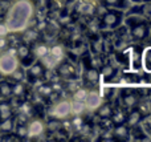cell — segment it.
I'll return each instance as SVG.
<instances>
[{
  "mask_svg": "<svg viewBox=\"0 0 151 142\" xmlns=\"http://www.w3.org/2000/svg\"><path fill=\"white\" fill-rule=\"evenodd\" d=\"M33 15L35 4L32 0H15L8 8L4 23L9 32L17 33L28 28Z\"/></svg>",
  "mask_w": 151,
  "mask_h": 142,
  "instance_id": "1",
  "label": "cell"
},
{
  "mask_svg": "<svg viewBox=\"0 0 151 142\" xmlns=\"http://www.w3.org/2000/svg\"><path fill=\"white\" fill-rule=\"evenodd\" d=\"M126 23V27L129 28V33L130 37L135 41H143L149 37L150 35V25L147 23L146 19H143L142 16L135 15L133 16H127V17L123 20Z\"/></svg>",
  "mask_w": 151,
  "mask_h": 142,
  "instance_id": "2",
  "label": "cell"
},
{
  "mask_svg": "<svg viewBox=\"0 0 151 142\" xmlns=\"http://www.w3.org/2000/svg\"><path fill=\"white\" fill-rule=\"evenodd\" d=\"M125 16L123 11L115 9V8H109V11L102 15L101 20L98 21L99 29H117L122 25Z\"/></svg>",
  "mask_w": 151,
  "mask_h": 142,
  "instance_id": "3",
  "label": "cell"
},
{
  "mask_svg": "<svg viewBox=\"0 0 151 142\" xmlns=\"http://www.w3.org/2000/svg\"><path fill=\"white\" fill-rule=\"evenodd\" d=\"M17 66H20V61L16 56V48H11L0 55V74L9 76Z\"/></svg>",
  "mask_w": 151,
  "mask_h": 142,
  "instance_id": "4",
  "label": "cell"
},
{
  "mask_svg": "<svg viewBox=\"0 0 151 142\" xmlns=\"http://www.w3.org/2000/svg\"><path fill=\"white\" fill-rule=\"evenodd\" d=\"M49 116L55 117V118H58V120H66L69 116H72L70 101L66 100V98L56 101V102L49 108Z\"/></svg>",
  "mask_w": 151,
  "mask_h": 142,
  "instance_id": "5",
  "label": "cell"
},
{
  "mask_svg": "<svg viewBox=\"0 0 151 142\" xmlns=\"http://www.w3.org/2000/svg\"><path fill=\"white\" fill-rule=\"evenodd\" d=\"M55 71H56V73H57V76L64 80H76L78 77L77 69H76L74 64H72V61L65 60V58L58 61Z\"/></svg>",
  "mask_w": 151,
  "mask_h": 142,
  "instance_id": "6",
  "label": "cell"
},
{
  "mask_svg": "<svg viewBox=\"0 0 151 142\" xmlns=\"http://www.w3.org/2000/svg\"><path fill=\"white\" fill-rule=\"evenodd\" d=\"M45 133V122L40 118H32L27 124V137L39 138Z\"/></svg>",
  "mask_w": 151,
  "mask_h": 142,
  "instance_id": "7",
  "label": "cell"
},
{
  "mask_svg": "<svg viewBox=\"0 0 151 142\" xmlns=\"http://www.w3.org/2000/svg\"><path fill=\"white\" fill-rule=\"evenodd\" d=\"M139 101H141V96H139V90L134 89H125L121 94V102L123 104V106L127 109L135 108L138 106Z\"/></svg>",
  "mask_w": 151,
  "mask_h": 142,
  "instance_id": "8",
  "label": "cell"
},
{
  "mask_svg": "<svg viewBox=\"0 0 151 142\" xmlns=\"http://www.w3.org/2000/svg\"><path fill=\"white\" fill-rule=\"evenodd\" d=\"M45 72L47 68L42 65V63L40 60H35L31 65L28 66V71H27V76L29 80L32 81H37V80H41L45 77Z\"/></svg>",
  "mask_w": 151,
  "mask_h": 142,
  "instance_id": "9",
  "label": "cell"
},
{
  "mask_svg": "<svg viewBox=\"0 0 151 142\" xmlns=\"http://www.w3.org/2000/svg\"><path fill=\"white\" fill-rule=\"evenodd\" d=\"M102 102H104V98H102L101 93H99L98 90H96V89L89 90V94L85 100L86 110L88 112H96Z\"/></svg>",
  "mask_w": 151,
  "mask_h": 142,
  "instance_id": "10",
  "label": "cell"
},
{
  "mask_svg": "<svg viewBox=\"0 0 151 142\" xmlns=\"http://www.w3.org/2000/svg\"><path fill=\"white\" fill-rule=\"evenodd\" d=\"M129 52V64L131 71H139L142 69V48L138 45H133Z\"/></svg>",
  "mask_w": 151,
  "mask_h": 142,
  "instance_id": "11",
  "label": "cell"
},
{
  "mask_svg": "<svg viewBox=\"0 0 151 142\" xmlns=\"http://www.w3.org/2000/svg\"><path fill=\"white\" fill-rule=\"evenodd\" d=\"M101 81V74L99 71L94 66H86L83 71V82L86 84V86H96Z\"/></svg>",
  "mask_w": 151,
  "mask_h": 142,
  "instance_id": "12",
  "label": "cell"
},
{
  "mask_svg": "<svg viewBox=\"0 0 151 142\" xmlns=\"http://www.w3.org/2000/svg\"><path fill=\"white\" fill-rule=\"evenodd\" d=\"M31 52H32V55L35 56L36 60H41L45 56L49 55V45L42 41H37L36 40V41H33L31 45Z\"/></svg>",
  "mask_w": 151,
  "mask_h": 142,
  "instance_id": "13",
  "label": "cell"
},
{
  "mask_svg": "<svg viewBox=\"0 0 151 142\" xmlns=\"http://www.w3.org/2000/svg\"><path fill=\"white\" fill-rule=\"evenodd\" d=\"M99 74H101V79L104 80L105 82H110L118 76V68L110 63L102 64V68H101Z\"/></svg>",
  "mask_w": 151,
  "mask_h": 142,
  "instance_id": "14",
  "label": "cell"
},
{
  "mask_svg": "<svg viewBox=\"0 0 151 142\" xmlns=\"http://www.w3.org/2000/svg\"><path fill=\"white\" fill-rule=\"evenodd\" d=\"M130 133H131V129L126 124L114 125V128L111 130L113 138H115L118 141H129L130 140Z\"/></svg>",
  "mask_w": 151,
  "mask_h": 142,
  "instance_id": "15",
  "label": "cell"
},
{
  "mask_svg": "<svg viewBox=\"0 0 151 142\" xmlns=\"http://www.w3.org/2000/svg\"><path fill=\"white\" fill-rule=\"evenodd\" d=\"M143 121V114L139 110L138 108H131V110L127 113V117H126V125L129 128H137L141 122Z\"/></svg>",
  "mask_w": 151,
  "mask_h": 142,
  "instance_id": "16",
  "label": "cell"
},
{
  "mask_svg": "<svg viewBox=\"0 0 151 142\" xmlns=\"http://www.w3.org/2000/svg\"><path fill=\"white\" fill-rule=\"evenodd\" d=\"M76 9L80 12V15L82 16H94L98 11V8L96 7V4H93L91 1H88V0H80L77 8Z\"/></svg>",
  "mask_w": 151,
  "mask_h": 142,
  "instance_id": "17",
  "label": "cell"
},
{
  "mask_svg": "<svg viewBox=\"0 0 151 142\" xmlns=\"http://www.w3.org/2000/svg\"><path fill=\"white\" fill-rule=\"evenodd\" d=\"M129 9H131L133 13H135V15L142 16L147 21H151V1H146L139 5H134V7H130Z\"/></svg>",
  "mask_w": 151,
  "mask_h": 142,
  "instance_id": "18",
  "label": "cell"
},
{
  "mask_svg": "<svg viewBox=\"0 0 151 142\" xmlns=\"http://www.w3.org/2000/svg\"><path fill=\"white\" fill-rule=\"evenodd\" d=\"M99 1L106 8H115L121 11H126L131 7V0H99Z\"/></svg>",
  "mask_w": 151,
  "mask_h": 142,
  "instance_id": "19",
  "label": "cell"
},
{
  "mask_svg": "<svg viewBox=\"0 0 151 142\" xmlns=\"http://www.w3.org/2000/svg\"><path fill=\"white\" fill-rule=\"evenodd\" d=\"M113 110H114V106L111 102H102L99 108L96 110V114L99 120H110Z\"/></svg>",
  "mask_w": 151,
  "mask_h": 142,
  "instance_id": "20",
  "label": "cell"
},
{
  "mask_svg": "<svg viewBox=\"0 0 151 142\" xmlns=\"http://www.w3.org/2000/svg\"><path fill=\"white\" fill-rule=\"evenodd\" d=\"M90 50L96 56H101L105 50V41L102 37L99 36H93L90 40Z\"/></svg>",
  "mask_w": 151,
  "mask_h": 142,
  "instance_id": "21",
  "label": "cell"
},
{
  "mask_svg": "<svg viewBox=\"0 0 151 142\" xmlns=\"http://www.w3.org/2000/svg\"><path fill=\"white\" fill-rule=\"evenodd\" d=\"M142 69L151 74V45L142 49Z\"/></svg>",
  "mask_w": 151,
  "mask_h": 142,
  "instance_id": "22",
  "label": "cell"
},
{
  "mask_svg": "<svg viewBox=\"0 0 151 142\" xmlns=\"http://www.w3.org/2000/svg\"><path fill=\"white\" fill-rule=\"evenodd\" d=\"M60 129H63V120L50 117V118L48 120V122L45 124V132H48V133L55 134V133L58 132Z\"/></svg>",
  "mask_w": 151,
  "mask_h": 142,
  "instance_id": "23",
  "label": "cell"
},
{
  "mask_svg": "<svg viewBox=\"0 0 151 142\" xmlns=\"http://www.w3.org/2000/svg\"><path fill=\"white\" fill-rule=\"evenodd\" d=\"M126 117L127 113L122 109H117V110H113L111 116H110V121L113 125H121V124H126Z\"/></svg>",
  "mask_w": 151,
  "mask_h": 142,
  "instance_id": "24",
  "label": "cell"
},
{
  "mask_svg": "<svg viewBox=\"0 0 151 142\" xmlns=\"http://www.w3.org/2000/svg\"><path fill=\"white\" fill-rule=\"evenodd\" d=\"M86 105L82 101H77V100H72L70 101V113L73 116H82L83 113H86Z\"/></svg>",
  "mask_w": 151,
  "mask_h": 142,
  "instance_id": "25",
  "label": "cell"
},
{
  "mask_svg": "<svg viewBox=\"0 0 151 142\" xmlns=\"http://www.w3.org/2000/svg\"><path fill=\"white\" fill-rule=\"evenodd\" d=\"M49 55L57 61H61L65 57V49L61 44H55L52 47H49Z\"/></svg>",
  "mask_w": 151,
  "mask_h": 142,
  "instance_id": "26",
  "label": "cell"
},
{
  "mask_svg": "<svg viewBox=\"0 0 151 142\" xmlns=\"http://www.w3.org/2000/svg\"><path fill=\"white\" fill-rule=\"evenodd\" d=\"M15 126H16V121H15V118H12V117L4 118V120H1V122H0V130H1L3 133H11L13 129H15Z\"/></svg>",
  "mask_w": 151,
  "mask_h": 142,
  "instance_id": "27",
  "label": "cell"
},
{
  "mask_svg": "<svg viewBox=\"0 0 151 142\" xmlns=\"http://www.w3.org/2000/svg\"><path fill=\"white\" fill-rule=\"evenodd\" d=\"M89 88L88 86H81V88H77V89L74 90L73 93V100H77V101H82V102H85L86 97H88L89 94Z\"/></svg>",
  "mask_w": 151,
  "mask_h": 142,
  "instance_id": "28",
  "label": "cell"
},
{
  "mask_svg": "<svg viewBox=\"0 0 151 142\" xmlns=\"http://www.w3.org/2000/svg\"><path fill=\"white\" fill-rule=\"evenodd\" d=\"M12 96V84L7 81L0 82V97L1 98H9Z\"/></svg>",
  "mask_w": 151,
  "mask_h": 142,
  "instance_id": "29",
  "label": "cell"
},
{
  "mask_svg": "<svg viewBox=\"0 0 151 142\" xmlns=\"http://www.w3.org/2000/svg\"><path fill=\"white\" fill-rule=\"evenodd\" d=\"M8 117H12V108L8 102H0V121Z\"/></svg>",
  "mask_w": 151,
  "mask_h": 142,
  "instance_id": "30",
  "label": "cell"
},
{
  "mask_svg": "<svg viewBox=\"0 0 151 142\" xmlns=\"http://www.w3.org/2000/svg\"><path fill=\"white\" fill-rule=\"evenodd\" d=\"M37 92H39V94L41 96V97L48 98L53 93V88H52V85L50 84H42V85H40L39 86Z\"/></svg>",
  "mask_w": 151,
  "mask_h": 142,
  "instance_id": "31",
  "label": "cell"
},
{
  "mask_svg": "<svg viewBox=\"0 0 151 142\" xmlns=\"http://www.w3.org/2000/svg\"><path fill=\"white\" fill-rule=\"evenodd\" d=\"M24 94H25V86H24V84L23 82H15L12 85V96L21 97Z\"/></svg>",
  "mask_w": 151,
  "mask_h": 142,
  "instance_id": "32",
  "label": "cell"
},
{
  "mask_svg": "<svg viewBox=\"0 0 151 142\" xmlns=\"http://www.w3.org/2000/svg\"><path fill=\"white\" fill-rule=\"evenodd\" d=\"M9 77L15 82H21L24 80V77H25V73H24V71L20 68V66H17V68H16L15 71H13L12 73L9 74Z\"/></svg>",
  "mask_w": 151,
  "mask_h": 142,
  "instance_id": "33",
  "label": "cell"
},
{
  "mask_svg": "<svg viewBox=\"0 0 151 142\" xmlns=\"http://www.w3.org/2000/svg\"><path fill=\"white\" fill-rule=\"evenodd\" d=\"M23 32H24V40H25V43H29V44L36 41L37 37H39V33L36 31H27V29H24Z\"/></svg>",
  "mask_w": 151,
  "mask_h": 142,
  "instance_id": "34",
  "label": "cell"
},
{
  "mask_svg": "<svg viewBox=\"0 0 151 142\" xmlns=\"http://www.w3.org/2000/svg\"><path fill=\"white\" fill-rule=\"evenodd\" d=\"M20 110H21V114L27 117H31L33 114V105L31 102H23L20 106Z\"/></svg>",
  "mask_w": 151,
  "mask_h": 142,
  "instance_id": "35",
  "label": "cell"
},
{
  "mask_svg": "<svg viewBox=\"0 0 151 142\" xmlns=\"http://www.w3.org/2000/svg\"><path fill=\"white\" fill-rule=\"evenodd\" d=\"M85 125V121H83V118L81 116H74L73 120H72V126L74 128L77 132H80L81 128Z\"/></svg>",
  "mask_w": 151,
  "mask_h": 142,
  "instance_id": "36",
  "label": "cell"
},
{
  "mask_svg": "<svg viewBox=\"0 0 151 142\" xmlns=\"http://www.w3.org/2000/svg\"><path fill=\"white\" fill-rule=\"evenodd\" d=\"M9 5H11V3L8 1V0H0V16H4L5 17Z\"/></svg>",
  "mask_w": 151,
  "mask_h": 142,
  "instance_id": "37",
  "label": "cell"
},
{
  "mask_svg": "<svg viewBox=\"0 0 151 142\" xmlns=\"http://www.w3.org/2000/svg\"><path fill=\"white\" fill-rule=\"evenodd\" d=\"M70 20H72V17L69 15H66V16H64V13H61L60 15V17H58V21H60L63 25H68L69 23H70Z\"/></svg>",
  "mask_w": 151,
  "mask_h": 142,
  "instance_id": "38",
  "label": "cell"
},
{
  "mask_svg": "<svg viewBox=\"0 0 151 142\" xmlns=\"http://www.w3.org/2000/svg\"><path fill=\"white\" fill-rule=\"evenodd\" d=\"M9 33V31H8L7 25H5V23L3 21V23H0V37L3 36H7V35Z\"/></svg>",
  "mask_w": 151,
  "mask_h": 142,
  "instance_id": "39",
  "label": "cell"
},
{
  "mask_svg": "<svg viewBox=\"0 0 151 142\" xmlns=\"http://www.w3.org/2000/svg\"><path fill=\"white\" fill-rule=\"evenodd\" d=\"M8 47V40H7V36H3L0 37V50H3L4 48Z\"/></svg>",
  "mask_w": 151,
  "mask_h": 142,
  "instance_id": "40",
  "label": "cell"
},
{
  "mask_svg": "<svg viewBox=\"0 0 151 142\" xmlns=\"http://www.w3.org/2000/svg\"><path fill=\"white\" fill-rule=\"evenodd\" d=\"M135 1H138V0H135Z\"/></svg>",
  "mask_w": 151,
  "mask_h": 142,
  "instance_id": "41",
  "label": "cell"
},
{
  "mask_svg": "<svg viewBox=\"0 0 151 142\" xmlns=\"http://www.w3.org/2000/svg\"><path fill=\"white\" fill-rule=\"evenodd\" d=\"M150 1H151V0H150Z\"/></svg>",
  "mask_w": 151,
  "mask_h": 142,
  "instance_id": "42",
  "label": "cell"
}]
</instances>
